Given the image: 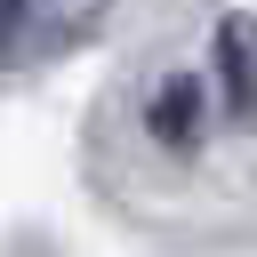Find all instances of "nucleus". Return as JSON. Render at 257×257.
Wrapping results in <instances>:
<instances>
[{
	"label": "nucleus",
	"instance_id": "obj_1",
	"mask_svg": "<svg viewBox=\"0 0 257 257\" xmlns=\"http://www.w3.org/2000/svg\"><path fill=\"white\" fill-rule=\"evenodd\" d=\"M209 64H217V112L257 128V16H217Z\"/></svg>",
	"mask_w": 257,
	"mask_h": 257
},
{
	"label": "nucleus",
	"instance_id": "obj_2",
	"mask_svg": "<svg viewBox=\"0 0 257 257\" xmlns=\"http://www.w3.org/2000/svg\"><path fill=\"white\" fill-rule=\"evenodd\" d=\"M145 128H153V145L193 153V145L209 137V80H201V72H161L153 96H145Z\"/></svg>",
	"mask_w": 257,
	"mask_h": 257
}]
</instances>
